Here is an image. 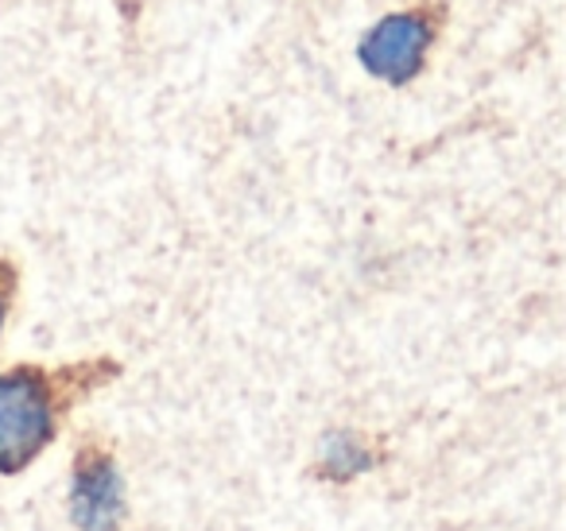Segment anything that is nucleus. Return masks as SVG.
I'll list each match as a JSON object with an SVG mask.
<instances>
[{
	"instance_id": "nucleus-1",
	"label": "nucleus",
	"mask_w": 566,
	"mask_h": 531,
	"mask_svg": "<svg viewBox=\"0 0 566 531\" xmlns=\"http://www.w3.org/2000/svg\"><path fill=\"white\" fill-rule=\"evenodd\" d=\"M117 373L109 361H90L74 368H48L17 365L0 373V473H20L28 469L59 430V415L74 404L78 392L97 388Z\"/></svg>"
},
{
	"instance_id": "nucleus-2",
	"label": "nucleus",
	"mask_w": 566,
	"mask_h": 531,
	"mask_svg": "<svg viewBox=\"0 0 566 531\" xmlns=\"http://www.w3.org/2000/svg\"><path fill=\"white\" fill-rule=\"evenodd\" d=\"M442 20H447L442 0H419L411 9H400L373 24L357 43V59L373 79L388 86H408L411 79L423 74L427 55L442 35Z\"/></svg>"
},
{
	"instance_id": "nucleus-3",
	"label": "nucleus",
	"mask_w": 566,
	"mask_h": 531,
	"mask_svg": "<svg viewBox=\"0 0 566 531\" xmlns=\"http://www.w3.org/2000/svg\"><path fill=\"white\" fill-rule=\"evenodd\" d=\"M74 520L86 531H113L125 512V489L113 469V458L97 446H86L74 466Z\"/></svg>"
},
{
	"instance_id": "nucleus-4",
	"label": "nucleus",
	"mask_w": 566,
	"mask_h": 531,
	"mask_svg": "<svg viewBox=\"0 0 566 531\" xmlns=\"http://www.w3.org/2000/svg\"><path fill=\"white\" fill-rule=\"evenodd\" d=\"M369 466V454L361 450V442H357L354 435H342L331 442V450H326V469H331L334 477H349L357 473V469Z\"/></svg>"
},
{
	"instance_id": "nucleus-5",
	"label": "nucleus",
	"mask_w": 566,
	"mask_h": 531,
	"mask_svg": "<svg viewBox=\"0 0 566 531\" xmlns=\"http://www.w3.org/2000/svg\"><path fill=\"white\" fill-rule=\"evenodd\" d=\"M12 288H17V268L9 260H0V330H4V319H9Z\"/></svg>"
}]
</instances>
